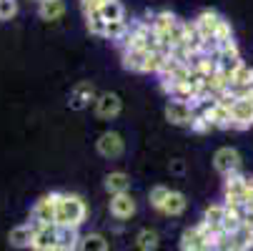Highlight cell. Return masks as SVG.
I'll list each match as a JSON object with an SVG mask.
<instances>
[{
	"label": "cell",
	"instance_id": "cell-38",
	"mask_svg": "<svg viewBox=\"0 0 253 251\" xmlns=\"http://www.w3.org/2000/svg\"><path fill=\"white\" fill-rule=\"evenodd\" d=\"M38 3H43V0H38Z\"/></svg>",
	"mask_w": 253,
	"mask_h": 251
},
{
	"label": "cell",
	"instance_id": "cell-12",
	"mask_svg": "<svg viewBox=\"0 0 253 251\" xmlns=\"http://www.w3.org/2000/svg\"><path fill=\"white\" fill-rule=\"evenodd\" d=\"M251 126H253V103L233 100V105H231V128L246 131Z\"/></svg>",
	"mask_w": 253,
	"mask_h": 251
},
{
	"label": "cell",
	"instance_id": "cell-23",
	"mask_svg": "<svg viewBox=\"0 0 253 251\" xmlns=\"http://www.w3.org/2000/svg\"><path fill=\"white\" fill-rule=\"evenodd\" d=\"M158 244H161V236H158V231H153V229H140V231L135 234V246H138L140 251H156Z\"/></svg>",
	"mask_w": 253,
	"mask_h": 251
},
{
	"label": "cell",
	"instance_id": "cell-11",
	"mask_svg": "<svg viewBox=\"0 0 253 251\" xmlns=\"http://www.w3.org/2000/svg\"><path fill=\"white\" fill-rule=\"evenodd\" d=\"M90 100H95V86L90 81H81L73 91H70L68 105L73 111H83V108H88V105H90Z\"/></svg>",
	"mask_w": 253,
	"mask_h": 251
},
{
	"label": "cell",
	"instance_id": "cell-9",
	"mask_svg": "<svg viewBox=\"0 0 253 251\" xmlns=\"http://www.w3.org/2000/svg\"><path fill=\"white\" fill-rule=\"evenodd\" d=\"M111 216L113 219H118V221H128L133 213H135V199L130 196V191L128 194H118V196H111Z\"/></svg>",
	"mask_w": 253,
	"mask_h": 251
},
{
	"label": "cell",
	"instance_id": "cell-13",
	"mask_svg": "<svg viewBox=\"0 0 253 251\" xmlns=\"http://www.w3.org/2000/svg\"><path fill=\"white\" fill-rule=\"evenodd\" d=\"M221 20H223V18L215 13V10H203V13H198V18L193 20V25H196L198 35H201V41H211L213 35H215V30H218Z\"/></svg>",
	"mask_w": 253,
	"mask_h": 251
},
{
	"label": "cell",
	"instance_id": "cell-3",
	"mask_svg": "<svg viewBox=\"0 0 253 251\" xmlns=\"http://www.w3.org/2000/svg\"><path fill=\"white\" fill-rule=\"evenodd\" d=\"M33 244L30 249L33 251H53L55 249V241H58V226L55 224H33Z\"/></svg>",
	"mask_w": 253,
	"mask_h": 251
},
{
	"label": "cell",
	"instance_id": "cell-4",
	"mask_svg": "<svg viewBox=\"0 0 253 251\" xmlns=\"http://www.w3.org/2000/svg\"><path fill=\"white\" fill-rule=\"evenodd\" d=\"M95 149H98V153H100L103 158H118V156H123V151H126V141H123V136L116 133V131H105V133L98 136Z\"/></svg>",
	"mask_w": 253,
	"mask_h": 251
},
{
	"label": "cell",
	"instance_id": "cell-5",
	"mask_svg": "<svg viewBox=\"0 0 253 251\" xmlns=\"http://www.w3.org/2000/svg\"><path fill=\"white\" fill-rule=\"evenodd\" d=\"M55 203H58V194H48L41 201H35V206L30 208V221L33 224H55Z\"/></svg>",
	"mask_w": 253,
	"mask_h": 251
},
{
	"label": "cell",
	"instance_id": "cell-37",
	"mask_svg": "<svg viewBox=\"0 0 253 251\" xmlns=\"http://www.w3.org/2000/svg\"><path fill=\"white\" fill-rule=\"evenodd\" d=\"M100 3H108V0H100Z\"/></svg>",
	"mask_w": 253,
	"mask_h": 251
},
{
	"label": "cell",
	"instance_id": "cell-36",
	"mask_svg": "<svg viewBox=\"0 0 253 251\" xmlns=\"http://www.w3.org/2000/svg\"><path fill=\"white\" fill-rule=\"evenodd\" d=\"M248 234H251V249H253V226L248 229Z\"/></svg>",
	"mask_w": 253,
	"mask_h": 251
},
{
	"label": "cell",
	"instance_id": "cell-20",
	"mask_svg": "<svg viewBox=\"0 0 253 251\" xmlns=\"http://www.w3.org/2000/svg\"><path fill=\"white\" fill-rule=\"evenodd\" d=\"M98 13H100V18H103L105 23L126 20V8H123L121 0H108V3H103V5L98 8Z\"/></svg>",
	"mask_w": 253,
	"mask_h": 251
},
{
	"label": "cell",
	"instance_id": "cell-6",
	"mask_svg": "<svg viewBox=\"0 0 253 251\" xmlns=\"http://www.w3.org/2000/svg\"><path fill=\"white\" fill-rule=\"evenodd\" d=\"M213 168L218 171V173H223V176L241 171V153L236 149H231V146L218 149V151L213 153Z\"/></svg>",
	"mask_w": 253,
	"mask_h": 251
},
{
	"label": "cell",
	"instance_id": "cell-10",
	"mask_svg": "<svg viewBox=\"0 0 253 251\" xmlns=\"http://www.w3.org/2000/svg\"><path fill=\"white\" fill-rule=\"evenodd\" d=\"M223 216H226V206H223V203H211V206L203 211V221H201V224L215 236V241L223 236V231H221Z\"/></svg>",
	"mask_w": 253,
	"mask_h": 251
},
{
	"label": "cell",
	"instance_id": "cell-35",
	"mask_svg": "<svg viewBox=\"0 0 253 251\" xmlns=\"http://www.w3.org/2000/svg\"><path fill=\"white\" fill-rule=\"evenodd\" d=\"M248 189L253 191V176H248Z\"/></svg>",
	"mask_w": 253,
	"mask_h": 251
},
{
	"label": "cell",
	"instance_id": "cell-15",
	"mask_svg": "<svg viewBox=\"0 0 253 251\" xmlns=\"http://www.w3.org/2000/svg\"><path fill=\"white\" fill-rule=\"evenodd\" d=\"M103 189L111 194V196L128 194V191H130V176L123 173V171H111V173L103 178Z\"/></svg>",
	"mask_w": 253,
	"mask_h": 251
},
{
	"label": "cell",
	"instance_id": "cell-16",
	"mask_svg": "<svg viewBox=\"0 0 253 251\" xmlns=\"http://www.w3.org/2000/svg\"><path fill=\"white\" fill-rule=\"evenodd\" d=\"M81 244V234L78 229H70V226H58V241L53 251H78Z\"/></svg>",
	"mask_w": 253,
	"mask_h": 251
},
{
	"label": "cell",
	"instance_id": "cell-30",
	"mask_svg": "<svg viewBox=\"0 0 253 251\" xmlns=\"http://www.w3.org/2000/svg\"><path fill=\"white\" fill-rule=\"evenodd\" d=\"M18 13V0H0V20H10Z\"/></svg>",
	"mask_w": 253,
	"mask_h": 251
},
{
	"label": "cell",
	"instance_id": "cell-34",
	"mask_svg": "<svg viewBox=\"0 0 253 251\" xmlns=\"http://www.w3.org/2000/svg\"><path fill=\"white\" fill-rule=\"evenodd\" d=\"M206 251H231V249H226V246H208Z\"/></svg>",
	"mask_w": 253,
	"mask_h": 251
},
{
	"label": "cell",
	"instance_id": "cell-31",
	"mask_svg": "<svg viewBox=\"0 0 253 251\" xmlns=\"http://www.w3.org/2000/svg\"><path fill=\"white\" fill-rule=\"evenodd\" d=\"M191 131H193V133H211L213 128H211V123H208L201 113H196L193 121H191Z\"/></svg>",
	"mask_w": 253,
	"mask_h": 251
},
{
	"label": "cell",
	"instance_id": "cell-2",
	"mask_svg": "<svg viewBox=\"0 0 253 251\" xmlns=\"http://www.w3.org/2000/svg\"><path fill=\"white\" fill-rule=\"evenodd\" d=\"M208 246H215V236L203 224L188 226L183 236H180V249L183 251H206Z\"/></svg>",
	"mask_w": 253,
	"mask_h": 251
},
{
	"label": "cell",
	"instance_id": "cell-28",
	"mask_svg": "<svg viewBox=\"0 0 253 251\" xmlns=\"http://www.w3.org/2000/svg\"><path fill=\"white\" fill-rule=\"evenodd\" d=\"M85 25L93 35H98V38H103V33H105V20L100 18L98 10H85Z\"/></svg>",
	"mask_w": 253,
	"mask_h": 251
},
{
	"label": "cell",
	"instance_id": "cell-18",
	"mask_svg": "<svg viewBox=\"0 0 253 251\" xmlns=\"http://www.w3.org/2000/svg\"><path fill=\"white\" fill-rule=\"evenodd\" d=\"M175 15L173 13H168V10H161V13H156V15H151V30H153V35L156 38H161V35H166L173 25H175Z\"/></svg>",
	"mask_w": 253,
	"mask_h": 251
},
{
	"label": "cell",
	"instance_id": "cell-25",
	"mask_svg": "<svg viewBox=\"0 0 253 251\" xmlns=\"http://www.w3.org/2000/svg\"><path fill=\"white\" fill-rule=\"evenodd\" d=\"M248 86H253V68H248L243 63L236 73L231 76V86L228 88H248Z\"/></svg>",
	"mask_w": 253,
	"mask_h": 251
},
{
	"label": "cell",
	"instance_id": "cell-32",
	"mask_svg": "<svg viewBox=\"0 0 253 251\" xmlns=\"http://www.w3.org/2000/svg\"><path fill=\"white\" fill-rule=\"evenodd\" d=\"M81 5H83V13H85V10H98L103 3L100 0H81Z\"/></svg>",
	"mask_w": 253,
	"mask_h": 251
},
{
	"label": "cell",
	"instance_id": "cell-14",
	"mask_svg": "<svg viewBox=\"0 0 253 251\" xmlns=\"http://www.w3.org/2000/svg\"><path fill=\"white\" fill-rule=\"evenodd\" d=\"M196 111L191 108L188 103H178V100H170L166 105V121H170L173 126H191Z\"/></svg>",
	"mask_w": 253,
	"mask_h": 251
},
{
	"label": "cell",
	"instance_id": "cell-33",
	"mask_svg": "<svg viewBox=\"0 0 253 251\" xmlns=\"http://www.w3.org/2000/svg\"><path fill=\"white\" fill-rule=\"evenodd\" d=\"M170 171L180 176V173H183V171H186V163H183V161H180V158H175V161H170Z\"/></svg>",
	"mask_w": 253,
	"mask_h": 251
},
{
	"label": "cell",
	"instance_id": "cell-24",
	"mask_svg": "<svg viewBox=\"0 0 253 251\" xmlns=\"http://www.w3.org/2000/svg\"><path fill=\"white\" fill-rule=\"evenodd\" d=\"M78 251H108V239L103 234H85L81 236Z\"/></svg>",
	"mask_w": 253,
	"mask_h": 251
},
{
	"label": "cell",
	"instance_id": "cell-21",
	"mask_svg": "<svg viewBox=\"0 0 253 251\" xmlns=\"http://www.w3.org/2000/svg\"><path fill=\"white\" fill-rule=\"evenodd\" d=\"M38 15L43 20H58L65 15V3L63 0H43V3H38Z\"/></svg>",
	"mask_w": 253,
	"mask_h": 251
},
{
	"label": "cell",
	"instance_id": "cell-27",
	"mask_svg": "<svg viewBox=\"0 0 253 251\" xmlns=\"http://www.w3.org/2000/svg\"><path fill=\"white\" fill-rule=\"evenodd\" d=\"M168 194H170V189H168V186H163V184L153 186V189L148 191V203H151V208L161 211V208H163V203H166V199H168Z\"/></svg>",
	"mask_w": 253,
	"mask_h": 251
},
{
	"label": "cell",
	"instance_id": "cell-8",
	"mask_svg": "<svg viewBox=\"0 0 253 251\" xmlns=\"http://www.w3.org/2000/svg\"><path fill=\"white\" fill-rule=\"evenodd\" d=\"M95 113H98V118H103V121H111V118H116L118 113H121V108H123V103H121V98L116 96V93H100V96H95Z\"/></svg>",
	"mask_w": 253,
	"mask_h": 251
},
{
	"label": "cell",
	"instance_id": "cell-26",
	"mask_svg": "<svg viewBox=\"0 0 253 251\" xmlns=\"http://www.w3.org/2000/svg\"><path fill=\"white\" fill-rule=\"evenodd\" d=\"M128 35V23L126 20H116V23H105V33H103V38L108 41H116L121 43L123 38Z\"/></svg>",
	"mask_w": 253,
	"mask_h": 251
},
{
	"label": "cell",
	"instance_id": "cell-22",
	"mask_svg": "<svg viewBox=\"0 0 253 251\" xmlns=\"http://www.w3.org/2000/svg\"><path fill=\"white\" fill-rule=\"evenodd\" d=\"M146 55L143 50H123V68L133 73H146Z\"/></svg>",
	"mask_w": 253,
	"mask_h": 251
},
{
	"label": "cell",
	"instance_id": "cell-7",
	"mask_svg": "<svg viewBox=\"0 0 253 251\" xmlns=\"http://www.w3.org/2000/svg\"><path fill=\"white\" fill-rule=\"evenodd\" d=\"M208 123H211V128H231V108H226V105H221V103H206V105H201V111H198Z\"/></svg>",
	"mask_w": 253,
	"mask_h": 251
},
{
	"label": "cell",
	"instance_id": "cell-29",
	"mask_svg": "<svg viewBox=\"0 0 253 251\" xmlns=\"http://www.w3.org/2000/svg\"><path fill=\"white\" fill-rule=\"evenodd\" d=\"M166 53L163 50H151L148 55H146V73H158V70L163 68V63H166Z\"/></svg>",
	"mask_w": 253,
	"mask_h": 251
},
{
	"label": "cell",
	"instance_id": "cell-1",
	"mask_svg": "<svg viewBox=\"0 0 253 251\" xmlns=\"http://www.w3.org/2000/svg\"><path fill=\"white\" fill-rule=\"evenodd\" d=\"M88 216L85 201L73 194H58L55 203V226H70V229H81Z\"/></svg>",
	"mask_w": 253,
	"mask_h": 251
},
{
	"label": "cell",
	"instance_id": "cell-17",
	"mask_svg": "<svg viewBox=\"0 0 253 251\" xmlns=\"http://www.w3.org/2000/svg\"><path fill=\"white\" fill-rule=\"evenodd\" d=\"M186 206H188L186 194H180V191H170V194H168V199H166V203H163V208H161V213H166V216H180V213L186 211Z\"/></svg>",
	"mask_w": 253,
	"mask_h": 251
},
{
	"label": "cell",
	"instance_id": "cell-19",
	"mask_svg": "<svg viewBox=\"0 0 253 251\" xmlns=\"http://www.w3.org/2000/svg\"><path fill=\"white\" fill-rule=\"evenodd\" d=\"M8 241H10V246H15V249H30V244H33V226H30V224H20V226L10 229Z\"/></svg>",
	"mask_w": 253,
	"mask_h": 251
}]
</instances>
